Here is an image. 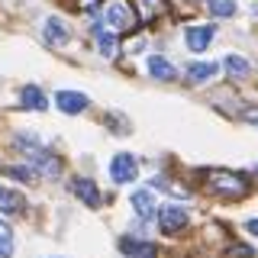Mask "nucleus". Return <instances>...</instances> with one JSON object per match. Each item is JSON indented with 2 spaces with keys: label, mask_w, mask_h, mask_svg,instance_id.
<instances>
[{
  "label": "nucleus",
  "mask_w": 258,
  "mask_h": 258,
  "mask_svg": "<svg viewBox=\"0 0 258 258\" xmlns=\"http://www.w3.org/2000/svg\"><path fill=\"white\" fill-rule=\"evenodd\" d=\"M16 145H20V152L29 158V165L36 168V174H42V177H58L61 174V158L55 155V152L42 149L32 136H16Z\"/></svg>",
  "instance_id": "f257e3e1"
},
{
  "label": "nucleus",
  "mask_w": 258,
  "mask_h": 258,
  "mask_svg": "<svg viewBox=\"0 0 258 258\" xmlns=\"http://www.w3.org/2000/svg\"><path fill=\"white\" fill-rule=\"evenodd\" d=\"M207 190L226 200H239L248 194V181L232 171H207Z\"/></svg>",
  "instance_id": "f03ea898"
},
{
  "label": "nucleus",
  "mask_w": 258,
  "mask_h": 258,
  "mask_svg": "<svg viewBox=\"0 0 258 258\" xmlns=\"http://www.w3.org/2000/svg\"><path fill=\"white\" fill-rule=\"evenodd\" d=\"M187 223H190L187 210L177 207V204H165V207L158 210V226H161V232H168V236H174V232L187 229Z\"/></svg>",
  "instance_id": "7ed1b4c3"
},
{
  "label": "nucleus",
  "mask_w": 258,
  "mask_h": 258,
  "mask_svg": "<svg viewBox=\"0 0 258 258\" xmlns=\"http://www.w3.org/2000/svg\"><path fill=\"white\" fill-rule=\"evenodd\" d=\"M136 174H139V161L129 155V152H119V155H113V161H110V177H113L116 184L136 181Z\"/></svg>",
  "instance_id": "20e7f679"
},
{
  "label": "nucleus",
  "mask_w": 258,
  "mask_h": 258,
  "mask_svg": "<svg viewBox=\"0 0 258 258\" xmlns=\"http://www.w3.org/2000/svg\"><path fill=\"white\" fill-rule=\"evenodd\" d=\"M87 103H91V100H87L84 94H78V91H58V94H55V107H58L61 113H68V116L84 113Z\"/></svg>",
  "instance_id": "39448f33"
},
{
  "label": "nucleus",
  "mask_w": 258,
  "mask_h": 258,
  "mask_svg": "<svg viewBox=\"0 0 258 258\" xmlns=\"http://www.w3.org/2000/svg\"><path fill=\"white\" fill-rule=\"evenodd\" d=\"M107 23H110L113 29L126 32V29H133L136 23H139V16H133V10L123 7V4H113V7H107Z\"/></svg>",
  "instance_id": "423d86ee"
},
{
  "label": "nucleus",
  "mask_w": 258,
  "mask_h": 258,
  "mask_svg": "<svg viewBox=\"0 0 258 258\" xmlns=\"http://www.w3.org/2000/svg\"><path fill=\"white\" fill-rule=\"evenodd\" d=\"M119 252L126 258H158V248L152 242H139V239H119Z\"/></svg>",
  "instance_id": "0eeeda50"
},
{
  "label": "nucleus",
  "mask_w": 258,
  "mask_h": 258,
  "mask_svg": "<svg viewBox=\"0 0 258 258\" xmlns=\"http://www.w3.org/2000/svg\"><path fill=\"white\" fill-rule=\"evenodd\" d=\"M71 190H75V197H81L87 207H100V190H97V184L91 177H75V181H71Z\"/></svg>",
  "instance_id": "6e6552de"
},
{
  "label": "nucleus",
  "mask_w": 258,
  "mask_h": 258,
  "mask_svg": "<svg viewBox=\"0 0 258 258\" xmlns=\"http://www.w3.org/2000/svg\"><path fill=\"white\" fill-rule=\"evenodd\" d=\"M133 4H136V16H139V23H152V20H158V16L168 10L165 0H133Z\"/></svg>",
  "instance_id": "1a4fd4ad"
},
{
  "label": "nucleus",
  "mask_w": 258,
  "mask_h": 258,
  "mask_svg": "<svg viewBox=\"0 0 258 258\" xmlns=\"http://www.w3.org/2000/svg\"><path fill=\"white\" fill-rule=\"evenodd\" d=\"M42 39L48 45H64L68 42V26H64L61 20H55V16H48L45 26H42Z\"/></svg>",
  "instance_id": "9d476101"
},
{
  "label": "nucleus",
  "mask_w": 258,
  "mask_h": 258,
  "mask_svg": "<svg viewBox=\"0 0 258 258\" xmlns=\"http://www.w3.org/2000/svg\"><path fill=\"white\" fill-rule=\"evenodd\" d=\"M26 207V197L20 190H10V187H0V213L13 216V213H23Z\"/></svg>",
  "instance_id": "9b49d317"
},
{
  "label": "nucleus",
  "mask_w": 258,
  "mask_h": 258,
  "mask_svg": "<svg viewBox=\"0 0 258 258\" xmlns=\"http://www.w3.org/2000/svg\"><path fill=\"white\" fill-rule=\"evenodd\" d=\"M216 26H190L187 29V48L190 52H204V48L210 45V39H213Z\"/></svg>",
  "instance_id": "f8f14e48"
},
{
  "label": "nucleus",
  "mask_w": 258,
  "mask_h": 258,
  "mask_svg": "<svg viewBox=\"0 0 258 258\" xmlns=\"http://www.w3.org/2000/svg\"><path fill=\"white\" fill-rule=\"evenodd\" d=\"M149 75L158 78V81H174L177 78V68L168 58H161V55H152V58H149Z\"/></svg>",
  "instance_id": "ddd939ff"
},
{
  "label": "nucleus",
  "mask_w": 258,
  "mask_h": 258,
  "mask_svg": "<svg viewBox=\"0 0 258 258\" xmlns=\"http://www.w3.org/2000/svg\"><path fill=\"white\" fill-rule=\"evenodd\" d=\"M133 207H136V213H139L142 220H152V216L158 213V210H155V197H152V190H136V194H133Z\"/></svg>",
  "instance_id": "4468645a"
},
{
  "label": "nucleus",
  "mask_w": 258,
  "mask_h": 258,
  "mask_svg": "<svg viewBox=\"0 0 258 258\" xmlns=\"http://www.w3.org/2000/svg\"><path fill=\"white\" fill-rule=\"evenodd\" d=\"M20 100H23V107L26 110H45L48 107V100H45V94L39 91L36 84H26L23 87V94H20Z\"/></svg>",
  "instance_id": "2eb2a0df"
},
{
  "label": "nucleus",
  "mask_w": 258,
  "mask_h": 258,
  "mask_svg": "<svg viewBox=\"0 0 258 258\" xmlns=\"http://www.w3.org/2000/svg\"><path fill=\"white\" fill-rule=\"evenodd\" d=\"M216 75V64L213 61H197V64H190L187 68V81L190 84H204V81H210Z\"/></svg>",
  "instance_id": "dca6fc26"
},
{
  "label": "nucleus",
  "mask_w": 258,
  "mask_h": 258,
  "mask_svg": "<svg viewBox=\"0 0 258 258\" xmlns=\"http://www.w3.org/2000/svg\"><path fill=\"white\" fill-rule=\"evenodd\" d=\"M94 36H97V48H100V55H103V58H113V55H116V36L103 32L100 26H94Z\"/></svg>",
  "instance_id": "f3484780"
},
{
  "label": "nucleus",
  "mask_w": 258,
  "mask_h": 258,
  "mask_svg": "<svg viewBox=\"0 0 258 258\" xmlns=\"http://www.w3.org/2000/svg\"><path fill=\"white\" fill-rule=\"evenodd\" d=\"M223 68H226V75H229V78H245L248 71H252V64H248L245 58H239V55H229V58L223 61Z\"/></svg>",
  "instance_id": "a211bd4d"
},
{
  "label": "nucleus",
  "mask_w": 258,
  "mask_h": 258,
  "mask_svg": "<svg viewBox=\"0 0 258 258\" xmlns=\"http://www.w3.org/2000/svg\"><path fill=\"white\" fill-rule=\"evenodd\" d=\"M207 7L213 16H232L236 13V0H207Z\"/></svg>",
  "instance_id": "6ab92c4d"
},
{
  "label": "nucleus",
  "mask_w": 258,
  "mask_h": 258,
  "mask_svg": "<svg viewBox=\"0 0 258 258\" xmlns=\"http://www.w3.org/2000/svg\"><path fill=\"white\" fill-rule=\"evenodd\" d=\"M13 255V232L7 223H0V258H10Z\"/></svg>",
  "instance_id": "aec40b11"
},
{
  "label": "nucleus",
  "mask_w": 258,
  "mask_h": 258,
  "mask_svg": "<svg viewBox=\"0 0 258 258\" xmlns=\"http://www.w3.org/2000/svg\"><path fill=\"white\" fill-rule=\"evenodd\" d=\"M10 177H20V181H32L36 177V168H4Z\"/></svg>",
  "instance_id": "412c9836"
},
{
  "label": "nucleus",
  "mask_w": 258,
  "mask_h": 258,
  "mask_svg": "<svg viewBox=\"0 0 258 258\" xmlns=\"http://www.w3.org/2000/svg\"><path fill=\"white\" fill-rule=\"evenodd\" d=\"M229 255H239V258H255V252H252V248H245V245H236Z\"/></svg>",
  "instance_id": "4be33fe9"
},
{
  "label": "nucleus",
  "mask_w": 258,
  "mask_h": 258,
  "mask_svg": "<svg viewBox=\"0 0 258 258\" xmlns=\"http://www.w3.org/2000/svg\"><path fill=\"white\" fill-rule=\"evenodd\" d=\"M245 119H248V123H255V126H258V110H248V113H245Z\"/></svg>",
  "instance_id": "5701e85b"
},
{
  "label": "nucleus",
  "mask_w": 258,
  "mask_h": 258,
  "mask_svg": "<svg viewBox=\"0 0 258 258\" xmlns=\"http://www.w3.org/2000/svg\"><path fill=\"white\" fill-rule=\"evenodd\" d=\"M248 232H252V236H258V220H248Z\"/></svg>",
  "instance_id": "b1692460"
},
{
  "label": "nucleus",
  "mask_w": 258,
  "mask_h": 258,
  "mask_svg": "<svg viewBox=\"0 0 258 258\" xmlns=\"http://www.w3.org/2000/svg\"><path fill=\"white\" fill-rule=\"evenodd\" d=\"M87 4H100V0H87Z\"/></svg>",
  "instance_id": "393cba45"
}]
</instances>
